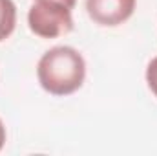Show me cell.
I'll return each mask as SVG.
<instances>
[{
	"instance_id": "1",
	"label": "cell",
	"mask_w": 157,
	"mask_h": 156,
	"mask_svg": "<svg viewBox=\"0 0 157 156\" xmlns=\"http://www.w3.org/2000/svg\"><path fill=\"white\" fill-rule=\"evenodd\" d=\"M37 77L46 92L53 96H70L84 83L86 61L71 46H55L40 57Z\"/></svg>"
},
{
	"instance_id": "2",
	"label": "cell",
	"mask_w": 157,
	"mask_h": 156,
	"mask_svg": "<svg viewBox=\"0 0 157 156\" xmlns=\"http://www.w3.org/2000/svg\"><path fill=\"white\" fill-rule=\"evenodd\" d=\"M29 30L40 39H57L73 30L71 9L60 2L37 0L28 13Z\"/></svg>"
},
{
	"instance_id": "3",
	"label": "cell",
	"mask_w": 157,
	"mask_h": 156,
	"mask_svg": "<svg viewBox=\"0 0 157 156\" xmlns=\"http://www.w3.org/2000/svg\"><path fill=\"white\" fill-rule=\"evenodd\" d=\"M137 0H86L90 18L101 26H119L135 11Z\"/></svg>"
},
{
	"instance_id": "4",
	"label": "cell",
	"mask_w": 157,
	"mask_h": 156,
	"mask_svg": "<svg viewBox=\"0 0 157 156\" xmlns=\"http://www.w3.org/2000/svg\"><path fill=\"white\" fill-rule=\"evenodd\" d=\"M17 24V6L13 0H0V40H6Z\"/></svg>"
},
{
	"instance_id": "5",
	"label": "cell",
	"mask_w": 157,
	"mask_h": 156,
	"mask_svg": "<svg viewBox=\"0 0 157 156\" xmlns=\"http://www.w3.org/2000/svg\"><path fill=\"white\" fill-rule=\"evenodd\" d=\"M146 83H148V88L152 90V94L157 97V57H154L148 63V68H146Z\"/></svg>"
},
{
	"instance_id": "6",
	"label": "cell",
	"mask_w": 157,
	"mask_h": 156,
	"mask_svg": "<svg viewBox=\"0 0 157 156\" xmlns=\"http://www.w3.org/2000/svg\"><path fill=\"white\" fill-rule=\"evenodd\" d=\"M4 143H6V127H4V123H2V119H0V151H2V147H4Z\"/></svg>"
},
{
	"instance_id": "7",
	"label": "cell",
	"mask_w": 157,
	"mask_h": 156,
	"mask_svg": "<svg viewBox=\"0 0 157 156\" xmlns=\"http://www.w3.org/2000/svg\"><path fill=\"white\" fill-rule=\"evenodd\" d=\"M53 2H60V4L68 6L70 9H73V7H75V4H77V0H53Z\"/></svg>"
}]
</instances>
